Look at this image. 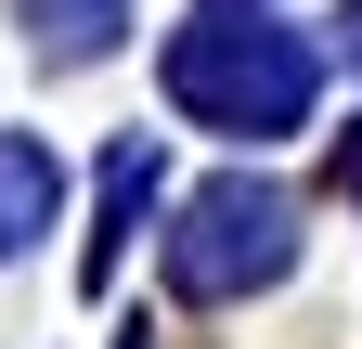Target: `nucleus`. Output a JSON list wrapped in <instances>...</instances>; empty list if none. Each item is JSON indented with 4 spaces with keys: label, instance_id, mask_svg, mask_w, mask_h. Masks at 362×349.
<instances>
[{
    "label": "nucleus",
    "instance_id": "7ed1b4c3",
    "mask_svg": "<svg viewBox=\"0 0 362 349\" xmlns=\"http://www.w3.org/2000/svg\"><path fill=\"white\" fill-rule=\"evenodd\" d=\"M39 220H52V155H39V143H0V259H13Z\"/></svg>",
    "mask_w": 362,
    "mask_h": 349
},
{
    "label": "nucleus",
    "instance_id": "f03ea898",
    "mask_svg": "<svg viewBox=\"0 0 362 349\" xmlns=\"http://www.w3.org/2000/svg\"><path fill=\"white\" fill-rule=\"evenodd\" d=\"M298 259V207L272 194V182H207L194 207H181V233H168V285L181 297H246L272 285Z\"/></svg>",
    "mask_w": 362,
    "mask_h": 349
},
{
    "label": "nucleus",
    "instance_id": "20e7f679",
    "mask_svg": "<svg viewBox=\"0 0 362 349\" xmlns=\"http://www.w3.org/2000/svg\"><path fill=\"white\" fill-rule=\"evenodd\" d=\"M349 39H362V13H349Z\"/></svg>",
    "mask_w": 362,
    "mask_h": 349
},
{
    "label": "nucleus",
    "instance_id": "f257e3e1",
    "mask_svg": "<svg viewBox=\"0 0 362 349\" xmlns=\"http://www.w3.org/2000/svg\"><path fill=\"white\" fill-rule=\"evenodd\" d=\"M168 91L194 104L207 129H298L310 52L285 26H194V39H168Z\"/></svg>",
    "mask_w": 362,
    "mask_h": 349
}]
</instances>
